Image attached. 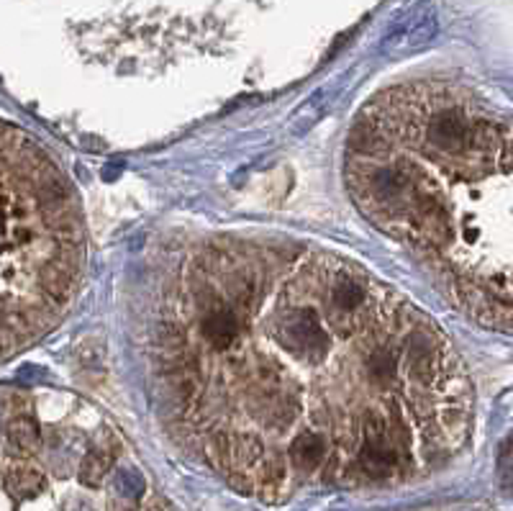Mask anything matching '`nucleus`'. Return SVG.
Segmentation results:
<instances>
[{"instance_id":"obj_4","label":"nucleus","mask_w":513,"mask_h":511,"mask_svg":"<svg viewBox=\"0 0 513 511\" xmlns=\"http://www.w3.org/2000/svg\"><path fill=\"white\" fill-rule=\"evenodd\" d=\"M110 467V457L103 452H88L85 455L83 465H80V480H83L85 486L90 488H98L105 480V473H108Z\"/></svg>"},{"instance_id":"obj_5","label":"nucleus","mask_w":513,"mask_h":511,"mask_svg":"<svg viewBox=\"0 0 513 511\" xmlns=\"http://www.w3.org/2000/svg\"><path fill=\"white\" fill-rule=\"evenodd\" d=\"M436 29H439V26H436L434 13H421V16L408 26L405 41H408V46H413V49H421V46H426L431 39L436 36Z\"/></svg>"},{"instance_id":"obj_3","label":"nucleus","mask_w":513,"mask_h":511,"mask_svg":"<svg viewBox=\"0 0 513 511\" xmlns=\"http://www.w3.org/2000/svg\"><path fill=\"white\" fill-rule=\"evenodd\" d=\"M8 442H11L13 447L21 450V452H33L38 447V442H41V429L33 419L28 416H16L6 429Z\"/></svg>"},{"instance_id":"obj_2","label":"nucleus","mask_w":513,"mask_h":511,"mask_svg":"<svg viewBox=\"0 0 513 511\" xmlns=\"http://www.w3.org/2000/svg\"><path fill=\"white\" fill-rule=\"evenodd\" d=\"M6 488L16 499H31L44 488V473L28 462H13L6 473Z\"/></svg>"},{"instance_id":"obj_6","label":"nucleus","mask_w":513,"mask_h":511,"mask_svg":"<svg viewBox=\"0 0 513 511\" xmlns=\"http://www.w3.org/2000/svg\"><path fill=\"white\" fill-rule=\"evenodd\" d=\"M115 488L128 496V499H139L141 493H144V480H141L139 473L134 470H121V473L115 475Z\"/></svg>"},{"instance_id":"obj_1","label":"nucleus","mask_w":513,"mask_h":511,"mask_svg":"<svg viewBox=\"0 0 513 511\" xmlns=\"http://www.w3.org/2000/svg\"><path fill=\"white\" fill-rule=\"evenodd\" d=\"M288 457L298 473H316L328 457V440L321 432H301L290 442Z\"/></svg>"}]
</instances>
